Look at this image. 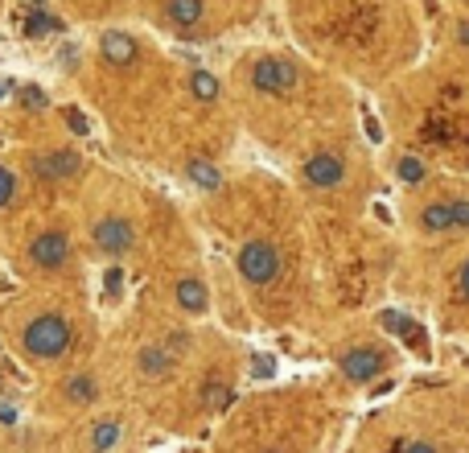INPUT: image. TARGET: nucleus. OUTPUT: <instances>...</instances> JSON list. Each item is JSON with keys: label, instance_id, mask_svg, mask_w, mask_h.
Listing matches in <instances>:
<instances>
[{"label": "nucleus", "instance_id": "obj_23", "mask_svg": "<svg viewBox=\"0 0 469 453\" xmlns=\"http://www.w3.org/2000/svg\"><path fill=\"white\" fill-rule=\"evenodd\" d=\"M449 211H453V227H469V202H465V198L449 202Z\"/></svg>", "mask_w": 469, "mask_h": 453}, {"label": "nucleus", "instance_id": "obj_27", "mask_svg": "<svg viewBox=\"0 0 469 453\" xmlns=\"http://www.w3.org/2000/svg\"><path fill=\"white\" fill-rule=\"evenodd\" d=\"M66 119H71V128H74V132H91V124H87V116H83L78 107H66Z\"/></svg>", "mask_w": 469, "mask_h": 453}, {"label": "nucleus", "instance_id": "obj_16", "mask_svg": "<svg viewBox=\"0 0 469 453\" xmlns=\"http://www.w3.org/2000/svg\"><path fill=\"white\" fill-rule=\"evenodd\" d=\"M424 231H449L453 227V211H449V202H432V206H424Z\"/></svg>", "mask_w": 469, "mask_h": 453}, {"label": "nucleus", "instance_id": "obj_30", "mask_svg": "<svg viewBox=\"0 0 469 453\" xmlns=\"http://www.w3.org/2000/svg\"><path fill=\"white\" fill-rule=\"evenodd\" d=\"M457 37H461V42L469 46V21H461V29H457Z\"/></svg>", "mask_w": 469, "mask_h": 453}, {"label": "nucleus", "instance_id": "obj_26", "mask_svg": "<svg viewBox=\"0 0 469 453\" xmlns=\"http://www.w3.org/2000/svg\"><path fill=\"white\" fill-rule=\"evenodd\" d=\"M396 453H437V445H428V441H403V445H396Z\"/></svg>", "mask_w": 469, "mask_h": 453}, {"label": "nucleus", "instance_id": "obj_24", "mask_svg": "<svg viewBox=\"0 0 469 453\" xmlns=\"http://www.w3.org/2000/svg\"><path fill=\"white\" fill-rule=\"evenodd\" d=\"M21 99L29 103V107H33V112H42V107H46V91H42V87H25Z\"/></svg>", "mask_w": 469, "mask_h": 453}, {"label": "nucleus", "instance_id": "obj_12", "mask_svg": "<svg viewBox=\"0 0 469 453\" xmlns=\"http://www.w3.org/2000/svg\"><path fill=\"white\" fill-rule=\"evenodd\" d=\"M119 433H124L119 420H99V425L91 429V453H107L119 441Z\"/></svg>", "mask_w": 469, "mask_h": 453}, {"label": "nucleus", "instance_id": "obj_28", "mask_svg": "<svg viewBox=\"0 0 469 453\" xmlns=\"http://www.w3.org/2000/svg\"><path fill=\"white\" fill-rule=\"evenodd\" d=\"M103 285H107V293H116V288L124 285V268H107V276H103Z\"/></svg>", "mask_w": 469, "mask_h": 453}, {"label": "nucleus", "instance_id": "obj_3", "mask_svg": "<svg viewBox=\"0 0 469 453\" xmlns=\"http://www.w3.org/2000/svg\"><path fill=\"white\" fill-rule=\"evenodd\" d=\"M251 83H256L259 91H268V95H284V91L297 87V66L288 58H263L251 71Z\"/></svg>", "mask_w": 469, "mask_h": 453}, {"label": "nucleus", "instance_id": "obj_6", "mask_svg": "<svg viewBox=\"0 0 469 453\" xmlns=\"http://www.w3.org/2000/svg\"><path fill=\"white\" fill-rule=\"evenodd\" d=\"M342 371H346L354 383L375 380L379 371H383V351H375V346H358V351H350V355H342Z\"/></svg>", "mask_w": 469, "mask_h": 453}, {"label": "nucleus", "instance_id": "obj_13", "mask_svg": "<svg viewBox=\"0 0 469 453\" xmlns=\"http://www.w3.org/2000/svg\"><path fill=\"white\" fill-rule=\"evenodd\" d=\"M231 400H234L231 383H218V380H210L206 387H202V404L210 408V412H222V408H231Z\"/></svg>", "mask_w": 469, "mask_h": 453}, {"label": "nucleus", "instance_id": "obj_29", "mask_svg": "<svg viewBox=\"0 0 469 453\" xmlns=\"http://www.w3.org/2000/svg\"><path fill=\"white\" fill-rule=\"evenodd\" d=\"M457 288H461V301H469V260L461 264V272H457Z\"/></svg>", "mask_w": 469, "mask_h": 453}, {"label": "nucleus", "instance_id": "obj_8", "mask_svg": "<svg viewBox=\"0 0 469 453\" xmlns=\"http://www.w3.org/2000/svg\"><path fill=\"white\" fill-rule=\"evenodd\" d=\"M83 165V157L71 153V148H62V153H42V157H33V169L46 177V182H58V177H74Z\"/></svg>", "mask_w": 469, "mask_h": 453}, {"label": "nucleus", "instance_id": "obj_5", "mask_svg": "<svg viewBox=\"0 0 469 453\" xmlns=\"http://www.w3.org/2000/svg\"><path fill=\"white\" fill-rule=\"evenodd\" d=\"M95 247H103V252H128L132 247V223L128 218H99L95 223Z\"/></svg>", "mask_w": 469, "mask_h": 453}, {"label": "nucleus", "instance_id": "obj_19", "mask_svg": "<svg viewBox=\"0 0 469 453\" xmlns=\"http://www.w3.org/2000/svg\"><path fill=\"white\" fill-rule=\"evenodd\" d=\"M141 371L144 375H165V371H169V351H161V346H144L141 351Z\"/></svg>", "mask_w": 469, "mask_h": 453}, {"label": "nucleus", "instance_id": "obj_9", "mask_svg": "<svg viewBox=\"0 0 469 453\" xmlns=\"http://www.w3.org/2000/svg\"><path fill=\"white\" fill-rule=\"evenodd\" d=\"M103 58H107L112 66H128V62L136 58V42H132L128 33H119V29H107V33H103Z\"/></svg>", "mask_w": 469, "mask_h": 453}, {"label": "nucleus", "instance_id": "obj_21", "mask_svg": "<svg viewBox=\"0 0 469 453\" xmlns=\"http://www.w3.org/2000/svg\"><path fill=\"white\" fill-rule=\"evenodd\" d=\"M399 177H403V182H412V186L424 182V161H420V157H403V161H399Z\"/></svg>", "mask_w": 469, "mask_h": 453}, {"label": "nucleus", "instance_id": "obj_18", "mask_svg": "<svg viewBox=\"0 0 469 453\" xmlns=\"http://www.w3.org/2000/svg\"><path fill=\"white\" fill-rule=\"evenodd\" d=\"M62 21L58 17H49V13H29L25 17V37H46V33H58Z\"/></svg>", "mask_w": 469, "mask_h": 453}, {"label": "nucleus", "instance_id": "obj_15", "mask_svg": "<svg viewBox=\"0 0 469 453\" xmlns=\"http://www.w3.org/2000/svg\"><path fill=\"white\" fill-rule=\"evenodd\" d=\"M177 301H182V310L202 313L206 310V288L198 285V281H182V285H177Z\"/></svg>", "mask_w": 469, "mask_h": 453}, {"label": "nucleus", "instance_id": "obj_25", "mask_svg": "<svg viewBox=\"0 0 469 453\" xmlns=\"http://www.w3.org/2000/svg\"><path fill=\"white\" fill-rule=\"evenodd\" d=\"M13 190H17V182H13V173H8V169L0 165V206H4L8 198H13Z\"/></svg>", "mask_w": 469, "mask_h": 453}, {"label": "nucleus", "instance_id": "obj_22", "mask_svg": "<svg viewBox=\"0 0 469 453\" xmlns=\"http://www.w3.org/2000/svg\"><path fill=\"white\" fill-rule=\"evenodd\" d=\"M276 375V358L272 355H256L251 358V380H272Z\"/></svg>", "mask_w": 469, "mask_h": 453}, {"label": "nucleus", "instance_id": "obj_17", "mask_svg": "<svg viewBox=\"0 0 469 453\" xmlns=\"http://www.w3.org/2000/svg\"><path fill=\"white\" fill-rule=\"evenodd\" d=\"M189 91H194V99H202V103H214L222 87H218V78H214V74L194 71V78H189Z\"/></svg>", "mask_w": 469, "mask_h": 453}, {"label": "nucleus", "instance_id": "obj_4", "mask_svg": "<svg viewBox=\"0 0 469 453\" xmlns=\"http://www.w3.org/2000/svg\"><path fill=\"white\" fill-rule=\"evenodd\" d=\"M305 177H309V186H317V190H333V186L346 177V165H342V157H333V153H317V157L305 161Z\"/></svg>", "mask_w": 469, "mask_h": 453}, {"label": "nucleus", "instance_id": "obj_10", "mask_svg": "<svg viewBox=\"0 0 469 453\" xmlns=\"http://www.w3.org/2000/svg\"><path fill=\"white\" fill-rule=\"evenodd\" d=\"M379 322H383V330H391V334H399V338H408L412 346H424V334L403 317V313H396V310H383L379 313Z\"/></svg>", "mask_w": 469, "mask_h": 453}, {"label": "nucleus", "instance_id": "obj_2", "mask_svg": "<svg viewBox=\"0 0 469 453\" xmlns=\"http://www.w3.org/2000/svg\"><path fill=\"white\" fill-rule=\"evenodd\" d=\"M239 272H243L251 285H272L276 272H280V252H276L272 243H263V239H251V243H243V252H239Z\"/></svg>", "mask_w": 469, "mask_h": 453}, {"label": "nucleus", "instance_id": "obj_14", "mask_svg": "<svg viewBox=\"0 0 469 453\" xmlns=\"http://www.w3.org/2000/svg\"><path fill=\"white\" fill-rule=\"evenodd\" d=\"M189 182H194V186H202V190H218V186H222V173H218L210 161H202V157H198V161H189Z\"/></svg>", "mask_w": 469, "mask_h": 453}, {"label": "nucleus", "instance_id": "obj_1", "mask_svg": "<svg viewBox=\"0 0 469 453\" xmlns=\"http://www.w3.org/2000/svg\"><path fill=\"white\" fill-rule=\"evenodd\" d=\"M66 346H71V326H66V317L42 313L37 322H29V330H25V351H29L33 358H58Z\"/></svg>", "mask_w": 469, "mask_h": 453}, {"label": "nucleus", "instance_id": "obj_11", "mask_svg": "<svg viewBox=\"0 0 469 453\" xmlns=\"http://www.w3.org/2000/svg\"><path fill=\"white\" fill-rule=\"evenodd\" d=\"M165 13L173 25H198L202 21V0H169Z\"/></svg>", "mask_w": 469, "mask_h": 453}, {"label": "nucleus", "instance_id": "obj_7", "mask_svg": "<svg viewBox=\"0 0 469 453\" xmlns=\"http://www.w3.org/2000/svg\"><path fill=\"white\" fill-rule=\"evenodd\" d=\"M66 252H71V243H66L62 231H46V235L33 239V247H29V256H33L37 268H58V264L66 260Z\"/></svg>", "mask_w": 469, "mask_h": 453}, {"label": "nucleus", "instance_id": "obj_20", "mask_svg": "<svg viewBox=\"0 0 469 453\" xmlns=\"http://www.w3.org/2000/svg\"><path fill=\"white\" fill-rule=\"evenodd\" d=\"M66 396H71L74 404H87V400H95V396H99V387H95L91 375H74V380L66 383Z\"/></svg>", "mask_w": 469, "mask_h": 453}]
</instances>
